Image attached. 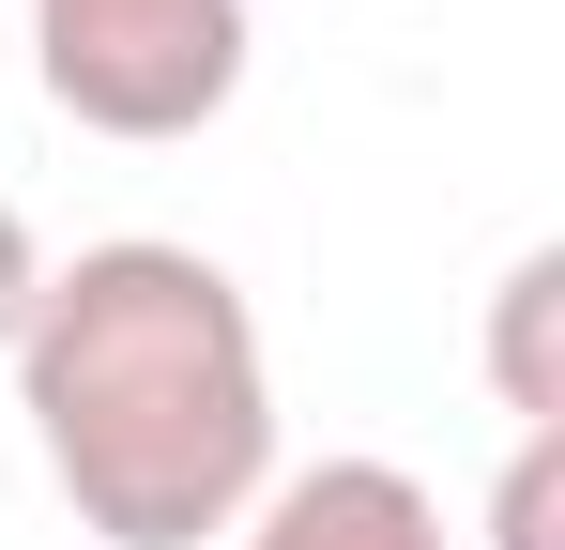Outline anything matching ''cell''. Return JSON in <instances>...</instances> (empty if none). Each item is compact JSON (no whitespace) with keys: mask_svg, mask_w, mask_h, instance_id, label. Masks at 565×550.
I'll return each instance as SVG.
<instances>
[{"mask_svg":"<svg viewBox=\"0 0 565 550\" xmlns=\"http://www.w3.org/2000/svg\"><path fill=\"white\" fill-rule=\"evenodd\" d=\"M15 413L46 489L77 505L93 550H199L276 489V352L245 275L122 230L31 290L15 337Z\"/></svg>","mask_w":565,"mask_h":550,"instance_id":"1","label":"cell"},{"mask_svg":"<svg viewBox=\"0 0 565 550\" xmlns=\"http://www.w3.org/2000/svg\"><path fill=\"white\" fill-rule=\"evenodd\" d=\"M31 77L93 138H199L245 92V0H31Z\"/></svg>","mask_w":565,"mask_h":550,"instance_id":"2","label":"cell"},{"mask_svg":"<svg viewBox=\"0 0 565 550\" xmlns=\"http://www.w3.org/2000/svg\"><path fill=\"white\" fill-rule=\"evenodd\" d=\"M230 550H459V536L397 458H306L230 520Z\"/></svg>","mask_w":565,"mask_h":550,"instance_id":"3","label":"cell"},{"mask_svg":"<svg viewBox=\"0 0 565 550\" xmlns=\"http://www.w3.org/2000/svg\"><path fill=\"white\" fill-rule=\"evenodd\" d=\"M489 398L520 429H565V245H520L489 290Z\"/></svg>","mask_w":565,"mask_h":550,"instance_id":"4","label":"cell"},{"mask_svg":"<svg viewBox=\"0 0 565 550\" xmlns=\"http://www.w3.org/2000/svg\"><path fill=\"white\" fill-rule=\"evenodd\" d=\"M565 429H520V458H504V489H489V550H565Z\"/></svg>","mask_w":565,"mask_h":550,"instance_id":"5","label":"cell"},{"mask_svg":"<svg viewBox=\"0 0 565 550\" xmlns=\"http://www.w3.org/2000/svg\"><path fill=\"white\" fill-rule=\"evenodd\" d=\"M31 290H46V245H31V214L0 199V367H15V337H31Z\"/></svg>","mask_w":565,"mask_h":550,"instance_id":"6","label":"cell"}]
</instances>
